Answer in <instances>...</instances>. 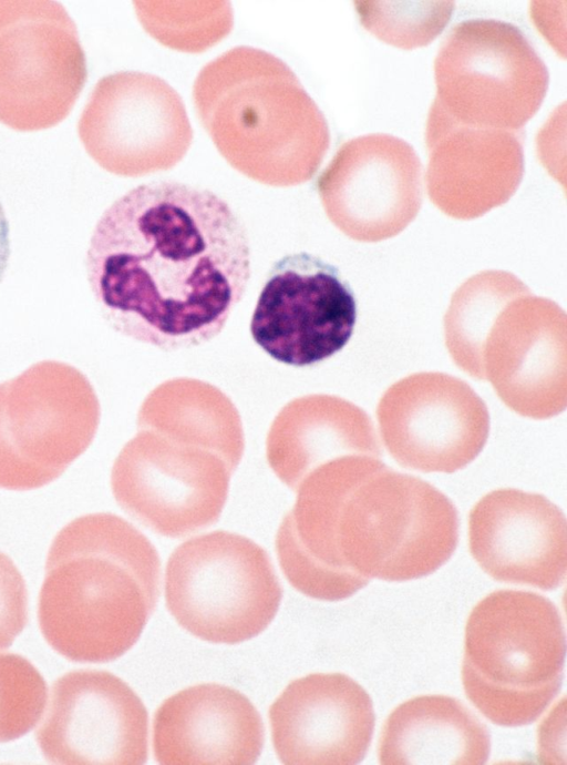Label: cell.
Returning <instances> with one entry per match:
<instances>
[{"instance_id": "1", "label": "cell", "mask_w": 567, "mask_h": 765, "mask_svg": "<svg viewBox=\"0 0 567 765\" xmlns=\"http://www.w3.org/2000/svg\"><path fill=\"white\" fill-rule=\"evenodd\" d=\"M99 312L116 333L172 351L210 341L250 278L245 225L210 190L141 184L96 222L84 258Z\"/></svg>"}, {"instance_id": "2", "label": "cell", "mask_w": 567, "mask_h": 765, "mask_svg": "<svg viewBox=\"0 0 567 765\" xmlns=\"http://www.w3.org/2000/svg\"><path fill=\"white\" fill-rule=\"evenodd\" d=\"M159 588V555L141 531L113 513L79 517L49 549L39 594L40 630L70 661H113L137 642Z\"/></svg>"}, {"instance_id": "3", "label": "cell", "mask_w": 567, "mask_h": 765, "mask_svg": "<svg viewBox=\"0 0 567 765\" xmlns=\"http://www.w3.org/2000/svg\"><path fill=\"white\" fill-rule=\"evenodd\" d=\"M193 101L221 156L259 183H305L329 149L323 113L288 64L265 50L240 45L205 64Z\"/></svg>"}, {"instance_id": "4", "label": "cell", "mask_w": 567, "mask_h": 765, "mask_svg": "<svg viewBox=\"0 0 567 765\" xmlns=\"http://www.w3.org/2000/svg\"><path fill=\"white\" fill-rule=\"evenodd\" d=\"M565 654L564 622L549 599L529 591H494L466 621L465 695L496 725L530 724L561 688Z\"/></svg>"}, {"instance_id": "5", "label": "cell", "mask_w": 567, "mask_h": 765, "mask_svg": "<svg viewBox=\"0 0 567 765\" xmlns=\"http://www.w3.org/2000/svg\"><path fill=\"white\" fill-rule=\"evenodd\" d=\"M334 533L348 572L368 580L409 581L433 573L452 557L458 516L433 484L384 465L347 493Z\"/></svg>"}, {"instance_id": "6", "label": "cell", "mask_w": 567, "mask_h": 765, "mask_svg": "<svg viewBox=\"0 0 567 765\" xmlns=\"http://www.w3.org/2000/svg\"><path fill=\"white\" fill-rule=\"evenodd\" d=\"M282 589L271 560L252 540L228 531L179 544L165 570V602L175 621L196 638L236 644L274 620Z\"/></svg>"}, {"instance_id": "7", "label": "cell", "mask_w": 567, "mask_h": 765, "mask_svg": "<svg viewBox=\"0 0 567 765\" xmlns=\"http://www.w3.org/2000/svg\"><path fill=\"white\" fill-rule=\"evenodd\" d=\"M431 108L453 122L520 131L540 108L548 71L514 24L494 19L457 23L434 61Z\"/></svg>"}, {"instance_id": "8", "label": "cell", "mask_w": 567, "mask_h": 765, "mask_svg": "<svg viewBox=\"0 0 567 765\" xmlns=\"http://www.w3.org/2000/svg\"><path fill=\"white\" fill-rule=\"evenodd\" d=\"M236 469L199 440L138 428L113 463L111 487L131 518L161 536L183 538L219 519Z\"/></svg>"}, {"instance_id": "9", "label": "cell", "mask_w": 567, "mask_h": 765, "mask_svg": "<svg viewBox=\"0 0 567 765\" xmlns=\"http://www.w3.org/2000/svg\"><path fill=\"white\" fill-rule=\"evenodd\" d=\"M99 405L81 375L41 365L0 388V488L25 491L58 477L91 445Z\"/></svg>"}, {"instance_id": "10", "label": "cell", "mask_w": 567, "mask_h": 765, "mask_svg": "<svg viewBox=\"0 0 567 765\" xmlns=\"http://www.w3.org/2000/svg\"><path fill=\"white\" fill-rule=\"evenodd\" d=\"M87 76L72 18L59 2L0 1V122L18 131L54 126Z\"/></svg>"}, {"instance_id": "11", "label": "cell", "mask_w": 567, "mask_h": 765, "mask_svg": "<svg viewBox=\"0 0 567 765\" xmlns=\"http://www.w3.org/2000/svg\"><path fill=\"white\" fill-rule=\"evenodd\" d=\"M78 134L101 167L123 176L174 167L193 141L181 95L162 78L137 71L115 72L96 82Z\"/></svg>"}, {"instance_id": "12", "label": "cell", "mask_w": 567, "mask_h": 765, "mask_svg": "<svg viewBox=\"0 0 567 765\" xmlns=\"http://www.w3.org/2000/svg\"><path fill=\"white\" fill-rule=\"evenodd\" d=\"M355 320L353 292L338 268L301 252L274 263L249 329L271 358L306 367L340 351L351 338Z\"/></svg>"}, {"instance_id": "13", "label": "cell", "mask_w": 567, "mask_h": 765, "mask_svg": "<svg viewBox=\"0 0 567 765\" xmlns=\"http://www.w3.org/2000/svg\"><path fill=\"white\" fill-rule=\"evenodd\" d=\"M380 435L402 467L451 473L472 462L489 432L485 402L464 380L437 371L406 376L377 407Z\"/></svg>"}, {"instance_id": "14", "label": "cell", "mask_w": 567, "mask_h": 765, "mask_svg": "<svg viewBox=\"0 0 567 765\" xmlns=\"http://www.w3.org/2000/svg\"><path fill=\"white\" fill-rule=\"evenodd\" d=\"M317 191L331 223L359 242L401 233L422 205V163L404 140L383 133L346 141L321 172Z\"/></svg>"}, {"instance_id": "15", "label": "cell", "mask_w": 567, "mask_h": 765, "mask_svg": "<svg viewBox=\"0 0 567 765\" xmlns=\"http://www.w3.org/2000/svg\"><path fill=\"white\" fill-rule=\"evenodd\" d=\"M35 737L44 758L53 764H144L147 711L116 675L75 670L52 684Z\"/></svg>"}, {"instance_id": "16", "label": "cell", "mask_w": 567, "mask_h": 765, "mask_svg": "<svg viewBox=\"0 0 567 765\" xmlns=\"http://www.w3.org/2000/svg\"><path fill=\"white\" fill-rule=\"evenodd\" d=\"M484 380L513 411L547 419L567 404V317L555 302L532 294L497 317L483 350Z\"/></svg>"}, {"instance_id": "17", "label": "cell", "mask_w": 567, "mask_h": 765, "mask_svg": "<svg viewBox=\"0 0 567 765\" xmlns=\"http://www.w3.org/2000/svg\"><path fill=\"white\" fill-rule=\"evenodd\" d=\"M383 466L380 458L347 455L317 467L299 483L275 540L281 570L296 590L312 599L340 601L369 583L342 565L334 527L349 490Z\"/></svg>"}, {"instance_id": "18", "label": "cell", "mask_w": 567, "mask_h": 765, "mask_svg": "<svg viewBox=\"0 0 567 765\" xmlns=\"http://www.w3.org/2000/svg\"><path fill=\"white\" fill-rule=\"evenodd\" d=\"M472 557L499 582L554 590L567 572L564 512L546 497L513 488L481 498L468 514Z\"/></svg>"}, {"instance_id": "19", "label": "cell", "mask_w": 567, "mask_h": 765, "mask_svg": "<svg viewBox=\"0 0 567 765\" xmlns=\"http://www.w3.org/2000/svg\"><path fill=\"white\" fill-rule=\"evenodd\" d=\"M271 737L284 764H358L367 755L374 711L367 691L342 673L290 682L269 708Z\"/></svg>"}, {"instance_id": "20", "label": "cell", "mask_w": 567, "mask_h": 765, "mask_svg": "<svg viewBox=\"0 0 567 765\" xmlns=\"http://www.w3.org/2000/svg\"><path fill=\"white\" fill-rule=\"evenodd\" d=\"M523 131L456 123L430 108L426 122L431 202L457 220L480 217L506 203L524 174Z\"/></svg>"}, {"instance_id": "21", "label": "cell", "mask_w": 567, "mask_h": 765, "mask_svg": "<svg viewBox=\"0 0 567 765\" xmlns=\"http://www.w3.org/2000/svg\"><path fill=\"white\" fill-rule=\"evenodd\" d=\"M265 740L252 703L229 686L204 683L166 698L153 718L159 764H254Z\"/></svg>"}, {"instance_id": "22", "label": "cell", "mask_w": 567, "mask_h": 765, "mask_svg": "<svg viewBox=\"0 0 567 765\" xmlns=\"http://www.w3.org/2000/svg\"><path fill=\"white\" fill-rule=\"evenodd\" d=\"M347 455L382 457L368 414L341 397L309 395L288 402L266 438V457L291 490L317 467Z\"/></svg>"}, {"instance_id": "23", "label": "cell", "mask_w": 567, "mask_h": 765, "mask_svg": "<svg viewBox=\"0 0 567 765\" xmlns=\"http://www.w3.org/2000/svg\"><path fill=\"white\" fill-rule=\"evenodd\" d=\"M489 752L485 724L446 695L416 696L395 707L378 746L381 764H484Z\"/></svg>"}, {"instance_id": "24", "label": "cell", "mask_w": 567, "mask_h": 765, "mask_svg": "<svg viewBox=\"0 0 567 765\" xmlns=\"http://www.w3.org/2000/svg\"><path fill=\"white\" fill-rule=\"evenodd\" d=\"M137 427L177 431L220 450L237 467L245 449L240 416L218 388L197 379L163 382L144 400Z\"/></svg>"}, {"instance_id": "25", "label": "cell", "mask_w": 567, "mask_h": 765, "mask_svg": "<svg viewBox=\"0 0 567 765\" xmlns=\"http://www.w3.org/2000/svg\"><path fill=\"white\" fill-rule=\"evenodd\" d=\"M528 294V287L505 271H483L455 290L444 316V334L457 367L484 380L483 350L493 325L513 300Z\"/></svg>"}, {"instance_id": "26", "label": "cell", "mask_w": 567, "mask_h": 765, "mask_svg": "<svg viewBox=\"0 0 567 765\" xmlns=\"http://www.w3.org/2000/svg\"><path fill=\"white\" fill-rule=\"evenodd\" d=\"M144 29L162 44L202 52L224 39L233 27L229 2H134Z\"/></svg>"}, {"instance_id": "27", "label": "cell", "mask_w": 567, "mask_h": 765, "mask_svg": "<svg viewBox=\"0 0 567 765\" xmlns=\"http://www.w3.org/2000/svg\"><path fill=\"white\" fill-rule=\"evenodd\" d=\"M361 24L378 39L401 49L427 45L445 28L451 1L354 2Z\"/></svg>"}, {"instance_id": "28", "label": "cell", "mask_w": 567, "mask_h": 765, "mask_svg": "<svg viewBox=\"0 0 567 765\" xmlns=\"http://www.w3.org/2000/svg\"><path fill=\"white\" fill-rule=\"evenodd\" d=\"M47 697L45 681L27 659L0 653V743L30 732L43 713Z\"/></svg>"}, {"instance_id": "29", "label": "cell", "mask_w": 567, "mask_h": 765, "mask_svg": "<svg viewBox=\"0 0 567 765\" xmlns=\"http://www.w3.org/2000/svg\"><path fill=\"white\" fill-rule=\"evenodd\" d=\"M28 621L24 580L12 560L0 552V650L10 646Z\"/></svg>"}, {"instance_id": "30", "label": "cell", "mask_w": 567, "mask_h": 765, "mask_svg": "<svg viewBox=\"0 0 567 765\" xmlns=\"http://www.w3.org/2000/svg\"><path fill=\"white\" fill-rule=\"evenodd\" d=\"M11 257L10 224L0 201V286L9 267Z\"/></svg>"}]
</instances>
